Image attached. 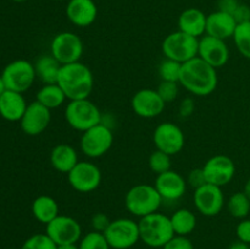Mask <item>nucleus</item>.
<instances>
[{
	"label": "nucleus",
	"mask_w": 250,
	"mask_h": 249,
	"mask_svg": "<svg viewBox=\"0 0 250 249\" xmlns=\"http://www.w3.org/2000/svg\"><path fill=\"white\" fill-rule=\"evenodd\" d=\"M186 90L197 97L210 95L219 84L216 68L205 62L199 56L182 63L180 81Z\"/></svg>",
	"instance_id": "f257e3e1"
},
{
	"label": "nucleus",
	"mask_w": 250,
	"mask_h": 249,
	"mask_svg": "<svg viewBox=\"0 0 250 249\" xmlns=\"http://www.w3.org/2000/svg\"><path fill=\"white\" fill-rule=\"evenodd\" d=\"M58 84L68 100L89 98L94 85V77L90 68L83 62L62 65L59 73Z\"/></svg>",
	"instance_id": "f03ea898"
},
{
	"label": "nucleus",
	"mask_w": 250,
	"mask_h": 249,
	"mask_svg": "<svg viewBox=\"0 0 250 249\" xmlns=\"http://www.w3.org/2000/svg\"><path fill=\"white\" fill-rule=\"evenodd\" d=\"M138 227L141 241L150 248H163L175 236L170 216L159 211L141 217Z\"/></svg>",
	"instance_id": "7ed1b4c3"
},
{
	"label": "nucleus",
	"mask_w": 250,
	"mask_h": 249,
	"mask_svg": "<svg viewBox=\"0 0 250 249\" xmlns=\"http://www.w3.org/2000/svg\"><path fill=\"white\" fill-rule=\"evenodd\" d=\"M163 198L160 197L154 185L139 183L128 189L125 197L126 209L133 216L144 217L153 212L159 211L161 207Z\"/></svg>",
	"instance_id": "20e7f679"
},
{
	"label": "nucleus",
	"mask_w": 250,
	"mask_h": 249,
	"mask_svg": "<svg viewBox=\"0 0 250 249\" xmlns=\"http://www.w3.org/2000/svg\"><path fill=\"white\" fill-rule=\"evenodd\" d=\"M65 119L68 126L83 133L87 129L102 124V112L88 98L70 100L66 105Z\"/></svg>",
	"instance_id": "39448f33"
},
{
	"label": "nucleus",
	"mask_w": 250,
	"mask_h": 249,
	"mask_svg": "<svg viewBox=\"0 0 250 249\" xmlns=\"http://www.w3.org/2000/svg\"><path fill=\"white\" fill-rule=\"evenodd\" d=\"M198 46L199 38L189 36L178 29L165 37L161 44V50L166 59L185 63L198 56Z\"/></svg>",
	"instance_id": "423d86ee"
},
{
	"label": "nucleus",
	"mask_w": 250,
	"mask_h": 249,
	"mask_svg": "<svg viewBox=\"0 0 250 249\" xmlns=\"http://www.w3.org/2000/svg\"><path fill=\"white\" fill-rule=\"evenodd\" d=\"M104 236L111 249H129L141 241L138 222L127 217L111 220Z\"/></svg>",
	"instance_id": "0eeeda50"
},
{
	"label": "nucleus",
	"mask_w": 250,
	"mask_h": 249,
	"mask_svg": "<svg viewBox=\"0 0 250 249\" xmlns=\"http://www.w3.org/2000/svg\"><path fill=\"white\" fill-rule=\"evenodd\" d=\"M114 143V133L105 124H99L83 132L80 146L85 156L92 159L105 155Z\"/></svg>",
	"instance_id": "6e6552de"
},
{
	"label": "nucleus",
	"mask_w": 250,
	"mask_h": 249,
	"mask_svg": "<svg viewBox=\"0 0 250 249\" xmlns=\"http://www.w3.org/2000/svg\"><path fill=\"white\" fill-rule=\"evenodd\" d=\"M83 42L73 32H60L50 43V54L61 63L78 62L83 55Z\"/></svg>",
	"instance_id": "1a4fd4ad"
},
{
	"label": "nucleus",
	"mask_w": 250,
	"mask_h": 249,
	"mask_svg": "<svg viewBox=\"0 0 250 249\" xmlns=\"http://www.w3.org/2000/svg\"><path fill=\"white\" fill-rule=\"evenodd\" d=\"M1 77L7 89L24 93L36 80V68L33 63L27 60H15L5 66Z\"/></svg>",
	"instance_id": "9d476101"
},
{
	"label": "nucleus",
	"mask_w": 250,
	"mask_h": 249,
	"mask_svg": "<svg viewBox=\"0 0 250 249\" xmlns=\"http://www.w3.org/2000/svg\"><path fill=\"white\" fill-rule=\"evenodd\" d=\"M71 187L80 193H90L102 183V171L90 161H78L67 173Z\"/></svg>",
	"instance_id": "9b49d317"
},
{
	"label": "nucleus",
	"mask_w": 250,
	"mask_h": 249,
	"mask_svg": "<svg viewBox=\"0 0 250 249\" xmlns=\"http://www.w3.org/2000/svg\"><path fill=\"white\" fill-rule=\"evenodd\" d=\"M153 142L158 150L172 156L185 148L186 137L181 127L167 121L158 124L153 133Z\"/></svg>",
	"instance_id": "f8f14e48"
},
{
	"label": "nucleus",
	"mask_w": 250,
	"mask_h": 249,
	"mask_svg": "<svg viewBox=\"0 0 250 249\" xmlns=\"http://www.w3.org/2000/svg\"><path fill=\"white\" fill-rule=\"evenodd\" d=\"M45 233L58 246L78 243L82 238V227L80 222L73 217L67 215H59L46 225Z\"/></svg>",
	"instance_id": "ddd939ff"
},
{
	"label": "nucleus",
	"mask_w": 250,
	"mask_h": 249,
	"mask_svg": "<svg viewBox=\"0 0 250 249\" xmlns=\"http://www.w3.org/2000/svg\"><path fill=\"white\" fill-rule=\"evenodd\" d=\"M207 183L224 187L233 180L236 175V164L229 156L217 154L211 156L203 166Z\"/></svg>",
	"instance_id": "4468645a"
},
{
	"label": "nucleus",
	"mask_w": 250,
	"mask_h": 249,
	"mask_svg": "<svg viewBox=\"0 0 250 249\" xmlns=\"http://www.w3.org/2000/svg\"><path fill=\"white\" fill-rule=\"evenodd\" d=\"M195 209L207 217L219 215L225 207V195L221 187L205 183L200 188L194 190L193 195Z\"/></svg>",
	"instance_id": "2eb2a0df"
},
{
	"label": "nucleus",
	"mask_w": 250,
	"mask_h": 249,
	"mask_svg": "<svg viewBox=\"0 0 250 249\" xmlns=\"http://www.w3.org/2000/svg\"><path fill=\"white\" fill-rule=\"evenodd\" d=\"M166 103L161 99L158 90L144 88L134 93L131 106L134 114L143 119H154L163 114Z\"/></svg>",
	"instance_id": "dca6fc26"
},
{
	"label": "nucleus",
	"mask_w": 250,
	"mask_h": 249,
	"mask_svg": "<svg viewBox=\"0 0 250 249\" xmlns=\"http://www.w3.org/2000/svg\"><path fill=\"white\" fill-rule=\"evenodd\" d=\"M198 56L217 70L229 62V49L226 41L204 34L199 38Z\"/></svg>",
	"instance_id": "f3484780"
},
{
	"label": "nucleus",
	"mask_w": 250,
	"mask_h": 249,
	"mask_svg": "<svg viewBox=\"0 0 250 249\" xmlns=\"http://www.w3.org/2000/svg\"><path fill=\"white\" fill-rule=\"evenodd\" d=\"M51 110L44 106L39 102H32L27 105L23 116L20 120L22 131L28 136H38L43 133L50 124Z\"/></svg>",
	"instance_id": "a211bd4d"
},
{
	"label": "nucleus",
	"mask_w": 250,
	"mask_h": 249,
	"mask_svg": "<svg viewBox=\"0 0 250 249\" xmlns=\"http://www.w3.org/2000/svg\"><path fill=\"white\" fill-rule=\"evenodd\" d=\"M156 190L159 192L163 202H175L181 199L186 194L187 190V180H185L181 173L177 171H166V172L156 175L155 183Z\"/></svg>",
	"instance_id": "6ab92c4d"
},
{
	"label": "nucleus",
	"mask_w": 250,
	"mask_h": 249,
	"mask_svg": "<svg viewBox=\"0 0 250 249\" xmlns=\"http://www.w3.org/2000/svg\"><path fill=\"white\" fill-rule=\"evenodd\" d=\"M66 16L77 27L93 24L98 16V7L94 0H68L66 5Z\"/></svg>",
	"instance_id": "aec40b11"
},
{
	"label": "nucleus",
	"mask_w": 250,
	"mask_h": 249,
	"mask_svg": "<svg viewBox=\"0 0 250 249\" xmlns=\"http://www.w3.org/2000/svg\"><path fill=\"white\" fill-rule=\"evenodd\" d=\"M237 24L238 23H237L236 20L231 14L216 10V11L211 12L207 16V31H205V34L226 41V39L233 37Z\"/></svg>",
	"instance_id": "412c9836"
},
{
	"label": "nucleus",
	"mask_w": 250,
	"mask_h": 249,
	"mask_svg": "<svg viewBox=\"0 0 250 249\" xmlns=\"http://www.w3.org/2000/svg\"><path fill=\"white\" fill-rule=\"evenodd\" d=\"M207 16L197 7L183 10L178 17V29L195 38H200L207 31Z\"/></svg>",
	"instance_id": "4be33fe9"
},
{
	"label": "nucleus",
	"mask_w": 250,
	"mask_h": 249,
	"mask_svg": "<svg viewBox=\"0 0 250 249\" xmlns=\"http://www.w3.org/2000/svg\"><path fill=\"white\" fill-rule=\"evenodd\" d=\"M26 99L22 93L7 89L0 97V115L7 121H20L27 109Z\"/></svg>",
	"instance_id": "5701e85b"
},
{
	"label": "nucleus",
	"mask_w": 250,
	"mask_h": 249,
	"mask_svg": "<svg viewBox=\"0 0 250 249\" xmlns=\"http://www.w3.org/2000/svg\"><path fill=\"white\" fill-rule=\"evenodd\" d=\"M78 163L76 149L70 144L61 143L54 146L50 153V164L56 171L67 175Z\"/></svg>",
	"instance_id": "b1692460"
},
{
	"label": "nucleus",
	"mask_w": 250,
	"mask_h": 249,
	"mask_svg": "<svg viewBox=\"0 0 250 249\" xmlns=\"http://www.w3.org/2000/svg\"><path fill=\"white\" fill-rule=\"evenodd\" d=\"M32 214L37 221L48 225L59 216V204L50 195H39L32 203Z\"/></svg>",
	"instance_id": "393cba45"
},
{
	"label": "nucleus",
	"mask_w": 250,
	"mask_h": 249,
	"mask_svg": "<svg viewBox=\"0 0 250 249\" xmlns=\"http://www.w3.org/2000/svg\"><path fill=\"white\" fill-rule=\"evenodd\" d=\"M61 66L62 65L51 54L41 56L34 63L37 77L44 84H56L58 83Z\"/></svg>",
	"instance_id": "a878e982"
},
{
	"label": "nucleus",
	"mask_w": 250,
	"mask_h": 249,
	"mask_svg": "<svg viewBox=\"0 0 250 249\" xmlns=\"http://www.w3.org/2000/svg\"><path fill=\"white\" fill-rule=\"evenodd\" d=\"M175 234L189 236L197 227V216L189 209H178L170 216Z\"/></svg>",
	"instance_id": "bb28decb"
},
{
	"label": "nucleus",
	"mask_w": 250,
	"mask_h": 249,
	"mask_svg": "<svg viewBox=\"0 0 250 249\" xmlns=\"http://www.w3.org/2000/svg\"><path fill=\"white\" fill-rule=\"evenodd\" d=\"M66 99L67 98H66L63 90L56 83V84H44L37 93L36 100L48 107L49 110H53L60 107Z\"/></svg>",
	"instance_id": "cd10ccee"
},
{
	"label": "nucleus",
	"mask_w": 250,
	"mask_h": 249,
	"mask_svg": "<svg viewBox=\"0 0 250 249\" xmlns=\"http://www.w3.org/2000/svg\"><path fill=\"white\" fill-rule=\"evenodd\" d=\"M226 207L229 215L234 219H247L250 212V199L244 192H236L229 198Z\"/></svg>",
	"instance_id": "c85d7f7f"
},
{
	"label": "nucleus",
	"mask_w": 250,
	"mask_h": 249,
	"mask_svg": "<svg viewBox=\"0 0 250 249\" xmlns=\"http://www.w3.org/2000/svg\"><path fill=\"white\" fill-rule=\"evenodd\" d=\"M232 38L241 55L250 60V21L237 24L236 32Z\"/></svg>",
	"instance_id": "c756f323"
},
{
	"label": "nucleus",
	"mask_w": 250,
	"mask_h": 249,
	"mask_svg": "<svg viewBox=\"0 0 250 249\" xmlns=\"http://www.w3.org/2000/svg\"><path fill=\"white\" fill-rule=\"evenodd\" d=\"M80 249H111L104 233L92 231L83 236L78 242Z\"/></svg>",
	"instance_id": "7c9ffc66"
},
{
	"label": "nucleus",
	"mask_w": 250,
	"mask_h": 249,
	"mask_svg": "<svg viewBox=\"0 0 250 249\" xmlns=\"http://www.w3.org/2000/svg\"><path fill=\"white\" fill-rule=\"evenodd\" d=\"M181 68H182V63L165 58V60L161 61L159 65V76H160L161 81L178 82L181 76Z\"/></svg>",
	"instance_id": "2f4dec72"
},
{
	"label": "nucleus",
	"mask_w": 250,
	"mask_h": 249,
	"mask_svg": "<svg viewBox=\"0 0 250 249\" xmlns=\"http://www.w3.org/2000/svg\"><path fill=\"white\" fill-rule=\"evenodd\" d=\"M148 164L154 173L160 175V173L171 170V155L155 149L149 156Z\"/></svg>",
	"instance_id": "473e14b6"
},
{
	"label": "nucleus",
	"mask_w": 250,
	"mask_h": 249,
	"mask_svg": "<svg viewBox=\"0 0 250 249\" xmlns=\"http://www.w3.org/2000/svg\"><path fill=\"white\" fill-rule=\"evenodd\" d=\"M21 249H58V244L46 233H37L27 238Z\"/></svg>",
	"instance_id": "72a5a7b5"
},
{
	"label": "nucleus",
	"mask_w": 250,
	"mask_h": 249,
	"mask_svg": "<svg viewBox=\"0 0 250 249\" xmlns=\"http://www.w3.org/2000/svg\"><path fill=\"white\" fill-rule=\"evenodd\" d=\"M178 82H170V81H161L159 87L156 88L161 99L167 104V103L176 100L178 95Z\"/></svg>",
	"instance_id": "f704fd0d"
},
{
	"label": "nucleus",
	"mask_w": 250,
	"mask_h": 249,
	"mask_svg": "<svg viewBox=\"0 0 250 249\" xmlns=\"http://www.w3.org/2000/svg\"><path fill=\"white\" fill-rule=\"evenodd\" d=\"M163 249H194L193 242L188 238V236H178L175 234Z\"/></svg>",
	"instance_id": "c9c22d12"
},
{
	"label": "nucleus",
	"mask_w": 250,
	"mask_h": 249,
	"mask_svg": "<svg viewBox=\"0 0 250 249\" xmlns=\"http://www.w3.org/2000/svg\"><path fill=\"white\" fill-rule=\"evenodd\" d=\"M207 183V180H205L204 171H203V167L199 168H193L192 171H189L187 176V185L190 186L192 188L198 189L202 186H204Z\"/></svg>",
	"instance_id": "e433bc0d"
},
{
	"label": "nucleus",
	"mask_w": 250,
	"mask_h": 249,
	"mask_svg": "<svg viewBox=\"0 0 250 249\" xmlns=\"http://www.w3.org/2000/svg\"><path fill=\"white\" fill-rule=\"evenodd\" d=\"M111 220L109 219L107 215H105L104 212H97L92 216V220H90V225H92L93 231L102 232L104 233L106 231V228L109 227Z\"/></svg>",
	"instance_id": "4c0bfd02"
},
{
	"label": "nucleus",
	"mask_w": 250,
	"mask_h": 249,
	"mask_svg": "<svg viewBox=\"0 0 250 249\" xmlns=\"http://www.w3.org/2000/svg\"><path fill=\"white\" fill-rule=\"evenodd\" d=\"M237 238L244 243L250 244V219H243L236 227Z\"/></svg>",
	"instance_id": "58836bf2"
},
{
	"label": "nucleus",
	"mask_w": 250,
	"mask_h": 249,
	"mask_svg": "<svg viewBox=\"0 0 250 249\" xmlns=\"http://www.w3.org/2000/svg\"><path fill=\"white\" fill-rule=\"evenodd\" d=\"M195 110V104H194V100L192 98H185V99L181 102L180 106H178V114H180L181 117L186 119V117H189L192 116L193 112Z\"/></svg>",
	"instance_id": "ea45409f"
},
{
	"label": "nucleus",
	"mask_w": 250,
	"mask_h": 249,
	"mask_svg": "<svg viewBox=\"0 0 250 249\" xmlns=\"http://www.w3.org/2000/svg\"><path fill=\"white\" fill-rule=\"evenodd\" d=\"M232 16L234 17L237 23H244V22L250 21V6L247 4H239V6L237 7L236 11L233 12Z\"/></svg>",
	"instance_id": "a19ab883"
},
{
	"label": "nucleus",
	"mask_w": 250,
	"mask_h": 249,
	"mask_svg": "<svg viewBox=\"0 0 250 249\" xmlns=\"http://www.w3.org/2000/svg\"><path fill=\"white\" fill-rule=\"evenodd\" d=\"M239 4H241L239 0H219L217 1V10L233 15V12L236 11Z\"/></svg>",
	"instance_id": "79ce46f5"
},
{
	"label": "nucleus",
	"mask_w": 250,
	"mask_h": 249,
	"mask_svg": "<svg viewBox=\"0 0 250 249\" xmlns=\"http://www.w3.org/2000/svg\"><path fill=\"white\" fill-rule=\"evenodd\" d=\"M229 249H250V247L248 243H244V242L239 241L238 239V241L233 242V243L229 247Z\"/></svg>",
	"instance_id": "37998d69"
},
{
	"label": "nucleus",
	"mask_w": 250,
	"mask_h": 249,
	"mask_svg": "<svg viewBox=\"0 0 250 249\" xmlns=\"http://www.w3.org/2000/svg\"><path fill=\"white\" fill-rule=\"evenodd\" d=\"M58 249H80L77 243H70V244H61L58 246Z\"/></svg>",
	"instance_id": "c03bdc74"
},
{
	"label": "nucleus",
	"mask_w": 250,
	"mask_h": 249,
	"mask_svg": "<svg viewBox=\"0 0 250 249\" xmlns=\"http://www.w3.org/2000/svg\"><path fill=\"white\" fill-rule=\"evenodd\" d=\"M6 90H7V88H6V85H5L4 80H2V77H1V76H0V97H1V95L4 94V93L6 92Z\"/></svg>",
	"instance_id": "a18cd8bd"
},
{
	"label": "nucleus",
	"mask_w": 250,
	"mask_h": 249,
	"mask_svg": "<svg viewBox=\"0 0 250 249\" xmlns=\"http://www.w3.org/2000/svg\"><path fill=\"white\" fill-rule=\"evenodd\" d=\"M243 192L246 193L247 197H248L249 199H250V177L248 178V181H247V182H246V185H244V190H243Z\"/></svg>",
	"instance_id": "49530a36"
},
{
	"label": "nucleus",
	"mask_w": 250,
	"mask_h": 249,
	"mask_svg": "<svg viewBox=\"0 0 250 249\" xmlns=\"http://www.w3.org/2000/svg\"><path fill=\"white\" fill-rule=\"evenodd\" d=\"M12 1H15V2H24V1H27V0H12Z\"/></svg>",
	"instance_id": "de8ad7c7"
},
{
	"label": "nucleus",
	"mask_w": 250,
	"mask_h": 249,
	"mask_svg": "<svg viewBox=\"0 0 250 249\" xmlns=\"http://www.w3.org/2000/svg\"><path fill=\"white\" fill-rule=\"evenodd\" d=\"M54 1H62V0H54Z\"/></svg>",
	"instance_id": "09e8293b"
},
{
	"label": "nucleus",
	"mask_w": 250,
	"mask_h": 249,
	"mask_svg": "<svg viewBox=\"0 0 250 249\" xmlns=\"http://www.w3.org/2000/svg\"><path fill=\"white\" fill-rule=\"evenodd\" d=\"M9 249H16V248H9Z\"/></svg>",
	"instance_id": "8fccbe9b"
}]
</instances>
